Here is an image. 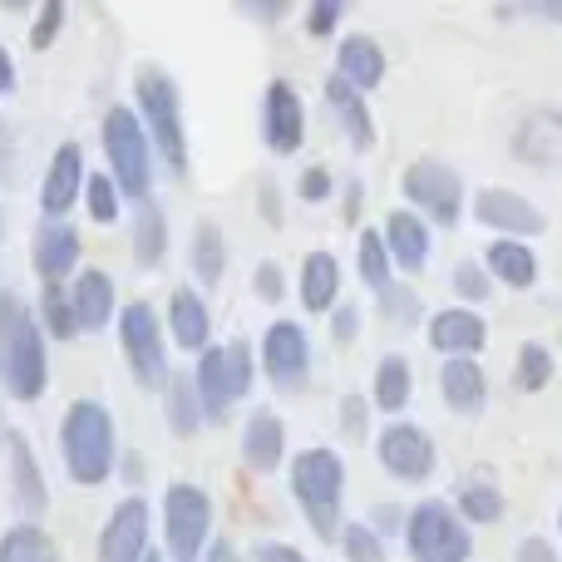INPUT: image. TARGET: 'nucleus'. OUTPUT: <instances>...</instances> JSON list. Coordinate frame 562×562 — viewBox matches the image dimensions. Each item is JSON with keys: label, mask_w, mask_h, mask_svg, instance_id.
<instances>
[{"label": "nucleus", "mask_w": 562, "mask_h": 562, "mask_svg": "<svg viewBox=\"0 0 562 562\" xmlns=\"http://www.w3.org/2000/svg\"><path fill=\"white\" fill-rule=\"evenodd\" d=\"M0 385H5V395L25 400V405L45 395L49 385L45 330L15 291H0Z\"/></svg>", "instance_id": "1"}, {"label": "nucleus", "mask_w": 562, "mask_h": 562, "mask_svg": "<svg viewBox=\"0 0 562 562\" xmlns=\"http://www.w3.org/2000/svg\"><path fill=\"white\" fill-rule=\"evenodd\" d=\"M366 429H370V400L366 395H346L340 400V435L346 439H366Z\"/></svg>", "instance_id": "41"}, {"label": "nucleus", "mask_w": 562, "mask_h": 562, "mask_svg": "<svg viewBox=\"0 0 562 562\" xmlns=\"http://www.w3.org/2000/svg\"><path fill=\"white\" fill-rule=\"evenodd\" d=\"M119 340H124L128 370L144 390H164L168 385V356H164V326H158L154 306L134 301L119 311Z\"/></svg>", "instance_id": "10"}, {"label": "nucleus", "mask_w": 562, "mask_h": 562, "mask_svg": "<svg viewBox=\"0 0 562 562\" xmlns=\"http://www.w3.org/2000/svg\"><path fill=\"white\" fill-rule=\"evenodd\" d=\"M262 213H267V223H281V198H277V183L272 178H262Z\"/></svg>", "instance_id": "52"}, {"label": "nucleus", "mask_w": 562, "mask_h": 562, "mask_svg": "<svg viewBox=\"0 0 562 562\" xmlns=\"http://www.w3.org/2000/svg\"><path fill=\"white\" fill-rule=\"evenodd\" d=\"M168 330H173L178 350H207V330H213V316H207L203 296L193 286H178L168 296Z\"/></svg>", "instance_id": "23"}, {"label": "nucleus", "mask_w": 562, "mask_h": 562, "mask_svg": "<svg viewBox=\"0 0 562 562\" xmlns=\"http://www.w3.org/2000/svg\"><path fill=\"white\" fill-rule=\"evenodd\" d=\"M30 257H35V272L45 277V286H59V281L79 267V233L69 223H49L45 217V223L35 227Z\"/></svg>", "instance_id": "19"}, {"label": "nucleus", "mask_w": 562, "mask_h": 562, "mask_svg": "<svg viewBox=\"0 0 562 562\" xmlns=\"http://www.w3.org/2000/svg\"><path fill=\"white\" fill-rule=\"evenodd\" d=\"M439 390H445V405L454 409V415H479L488 400V380H484V370H479V360H445Z\"/></svg>", "instance_id": "24"}, {"label": "nucleus", "mask_w": 562, "mask_h": 562, "mask_svg": "<svg viewBox=\"0 0 562 562\" xmlns=\"http://www.w3.org/2000/svg\"><path fill=\"white\" fill-rule=\"evenodd\" d=\"M0 94H15V59L5 45H0Z\"/></svg>", "instance_id": "53"}, {"label": "nucleus", "mask_w": 562, "mask_h": 562, "mask_svg": "<svg viewBox=\"0 0 562 562\" xmlns=\"http://www.w3.org/2000/svg\"><path fill=\"white\" fill-rule=\"evenodd\" d=\"M164 252H168V217H164V207L148 198V203H138V217H134V262L158 267Z\"/></svg>", "instance_id": "30"}, {"label": "nucleus", "mask_w": 562, "mask_h": 562, "mask_svg": "<svg viewBox=\"0 0 562 562\" xmlns=\"http://www.w3.org/2000/svg\"><path fill=\"white\" fill-rule=\"evenodd\" d=\"M409 366L405 356H385L375 370V409H385V415H400V409L409 405Z\"/></svg>", "instance_id": "33"}, {"label": "nucleus", "mask_w": 562, "mask_h": 562, "mask_svg": "<svg viewBox=\"0 0 562 562\" xmlns=\"http://www.w3.org/2000/svg\"><path fill=\"white\" fill-rule=\"evenodd\" d=\"M435 439L425 435L419 425H390L380 429V464H385L390 479L400 484H425L435 474Z\"/></svg>", "instance_id": "12"}, {"label": "nucleus", "mask_w": 562, "mask_h": 562, "mask_svg": "<svg viewBox=\"0 0 562 562\" xmlns=\"http://www.w3.org/2000/svg\"><path fill=\"white\" fill-rule=\"evenodd\" d=\"M243 15H252V20H281V15H286V5H243Z\"/></svg>", "instance_id": "54"}, {"label": "nucleus", "mask_w": 562, "mask_h": 562, "mask_svg": "<svg viewBox=\"0 0 562 562\" xmlns=\"http://www.w3.org/2000/svg\"><path fill=\"white\" fill-rule=\"evenodd\" d=\"M340 548H346L350 562H385V543H380L375 528H366V524L340 528Z\"/></svg>", "instance_id": "39"}, {"label": "nucleus", "mask_w": 562, "mask_h": 562, "mask_svg": "<svg viewBox=\"0 0 562 562\" xmlns=\"http://www.w3.org/2000/svg\"><path fill=\"white\" fill-rule=\"evenodd\" d=\"M59 454L75 484L94 488L114 474V415H109L99 400H75L65 409V425H59Z\"/></svg>", "instance_id": "2"}, {"label": "nucleus", "mask_w": 562, "mask_h": 562, "mask_svg": "<svg viewBox=\"0 0 562 562\" xmlns=\"http://www.w3.org/2000/svg\"><path fill=\"white\" fill-rule=\"evenodd\" d=\"M484 340H488L484 316H474L469 306H449V311H439V316L429 321V346H435L439 356H449V360L479 356Z\"/></svg>", "instance_id": "17"}, {"label": "nucleus", "mask_w": 562, "mask_h": 562, "mask_svg": "<svg viewBox=\"0 0 562 562\" xmlns=\"http://www.w3.org/2000/svg\"><path fill=\"white\" fill-rule=\"evenodd\" d=\"M193 272L203 286H217L227 272V243H223V227H217L213 217H203V223L193 227Z\"/></svg>", "instance_id": "31"}, {"label": "nucleus", "mask_w": 562, "mask_h": 562, "mask_svg": "<svg viewBox=\"0 0 562 562\" xmlns=\"http://www.w3.org/2000/svg\"><path fill=\"white\" fill-rule=\"evenodd\" d=\"M144 562H158V558H154V553H148V558H144Z\"/></svg>", "instance_id": "59"}, {"label": "nucleus", "mask_w": 562, "mask_h": 562, "mask_svg": "<svg viewBox=\"0 0 562 562\" xmlns=\"http://www.w3.org/2000/svg\"><path fill=\"white\" fill-rule=\"evenodd\" d=\"M5 445H10V494H15V508L25 514V524H35V518L49 508L45 474H40L35 449H30L25 435H5Z\"/></svg>", "instance_id": "18"}, {"label": "nucleus", "mask_w": 562, "mask_h": 562, "mask_svg": "<svg viewBox=\"0 0 562 562\" xmlns=\"http://www.w3.org/2000/svg\"><path fill=\"white\" fill-rule=\"evenodd\" d=\"M198 405H203V419H217L223 425L237 409V400L252 390V346L247 340H227V346H207L203 360H198Z\"/></svg>", "instance_id": "6"}, {"label": "nucleus", "mask_w": 562, "mask_h": 562, "mask_svg": "<svg viewBox=\"0 0 562 562\" xmlns=\"http://www.w3.org/2000/svg\"><path fill=\"white\" fill-rule=\"evenodd\" d=\"M336 291H340V262L330 252H311L301 262V301H306V311H330Z\"/></svg>", "instance_id": "28"}, {"label": "nucleus", "mask_w": 562, "mask_h": 562, "mask_svg": "<svg viewBox=\"0 0 562 562\" xmlns=\"http://www.w3.org/2000/svg\"><path fill=\"white\" fill-rule=\"evenodd\" d=\"M380 243H385L390 262L405 267V272H419V267L429 262V223L425 217H415L409 207H395V213L385 217V233H380Z\"/></svg>", "instance_id": "20"}, {"label": "nucleus", "mask_w": 562, "mask_h": 562, "mask_svg": "<svg viewBox=\"0 0 562 562\" xmlns=\"http://www.w3.org/2000/svg\"><path fill=\"white\" fill-rule=\"evenodd\" d=\"M459 518H469V524H498L504 518V494L494 484H464L459 488Z\"/></svg>", "instance_id": "36"}, {"label": "nucleus", "mask_w": 562, "mask_h": 562, "mask_svg": "<svg viewBox=\"0 0 562 562\" xmlns=\"http://www.w3.org/2000/svg\"><path fill=\"white\" fill-rule=\"evenodd\" d=\"M164 415H168V429L178 439H193L198 425H203V405H198V390L188 375H168L164 385Z\"/></svg>", "instance_id": "29"}, {"label": "nucleus", "mask_w": 562, "mask_h": 562, "mask_svg": "<svg viewBox=\"0 0 562 562\" xmlns=\"http://www.w3.org/2000/svg\"><path fill=\"white\" fill-rule=\"evenodd\" d=\"M380 306H385L390 326H409V316L419 311V296H415V286H390L385 296H380Z\"/></svg>", "instance_id": "42"}, {"label": "nucleus", "mask_w": 562, "mask_h": 562, "mask_svg": "<svg viewBox=\"0 0 562 562\" xmlns=\"http://www.w3.org/2000/svg\"><path fill=\"white\" fill-rule=\"evenodd\" d=\"M405 543L415 562H469V553H474V533L445 498H425V504L409 508Z\"/></svg>", "instance_id": "7"}, {"label": "nucleus", "mask_w": 562, "mask_h": 562, "mask_svg": "<svg viewBox=\"0 0 562 562\" xmlns=\"http://www.w3.org/2000/svg\"><path fill=\"white\" fill-rule=\"evenodd\" d=\"M548 380H553V350L538 346V340H528V346L518 350L514 385L524 390V395H538V390H548Z\"/></svg>", "instance_id": "35"}, {"label": "nucleus", "mask_w": 562, "mask_h": 562, "mask_svg": "<svg viewBox=\"0 0 562 562\" xmlns=\"http://www.w3.org/2000/svg\"><path fill=\"white\" fill-rule=\"evenodd\" d=\"M148 558V504L124 498L99 533V562H144Z\"/></svg>", "instance_id": "15"}, {"label": "nucleus", "mask_w": 562, "mask_h": 562, "mask_svg": "<svg viewBox=\"0 0 562 562\" xmlns=\"http://www.w3.org/2000/svg\"><path fill=\"white\" fill-rule=\"evenodd\" d=\"M5 435H10V429H5V419H0V439H5Z\"/></svg>", "instance_id": "57"}, {"label": "nucleus", "mask_w": 562, "mask_h": 562, "mask_svg": "<svg viewBox=\"0 0 562 562\" xmlns=\"http://www.w3.org/2000/svg\"><path fill=\"white\" fill-rule=\"evenodd\" d=\"M252 291H257V296L267 301V306H277V301L286 296V281H281V267H277V262H262V267H257V281H252Z\"/></svg>", "instance_id": "45"}, {"label": "nucleus", "mask_w": 562, "mask_h": 562, "mask_svg": "<svg viewBox=\"0 0 562 562\" xmlns=\"http://www.w3.org/2000/svg\"><path fill=\"white\" fill-rule=\"evenodd\" d=\"M291 494L306 508L316 538L330 543L340 528V498H346V464H340L336 449H321V445L301 449V454L291 459Z\"/></svg>", "instance_id": "4"}, {"label": "nucleus", "mask_w": 562, "mask_h": 562, "mask_svg": "<svg viewBox=\"0 0 562 562\" xmlns=\"http://www.w3.org/2000/svg\"><path fill=\"white\" fill-rule=\"evenodd\" d=\"M533 15H543V20H558V25H562V0H543V5H533Z\"/></svg>", "instance_id": "56"}, {"label": "nucleus", "mask_w": 562, "mask_h": 562, "mask_svg": "<svg viewBox=\"0 0 562 562\" xmlns=\"http://www.w3.org/2000/svg\"><path fill=\"white\" fill-rule=\"evenodd\" d=\"M69 311H75V330H104L114 321V277L89 267L69 286Z\"/></svg>", "instance_id": "21"}, {"label": "nucleus", "mask_w": 562, "mask_h": 562, "mask_svg": "<svg viewBox=\"0 0 562 562\" xmlns=\"http://www.w3.org/2000/svg\"><path fill=\"white\" fill-rule=\"evenodd\" d=\"M207 528H213V498L198 484H173L164 494V538H168V558L173 562H193L203 558Z\"/></svg>", "instance_id": "9"}, {"label": "nucleus", "mask_w": 562, "mask_h": 562, "mask_svg": "<svg viewBox=\"0 0 562 562\" xmlns=\"http://www.w3.org/2000/svg\"><path fill=\"white\" fill-rule=\"evenodd\" d=\"M558 528H562V514H558Z\"/></svg>", "instance_id": "60"}, {"label": "nucleus", "mask_w": 562, "mask_h": 562, "mask_svg": "<svg viewBox=\"0 0 562 562\" xmlns=\"http://www.w3.org/2000/svg\"><path fill=\"white\" fill-rule=\"evenodd\" d=\"M10 178H15V134L0 119V183H10Z\"/></svg>", "instance_id": "50"}, {"label": "nucleus", "mask_w": 562, "mask_h": 562, "mask_svg": "<svg viewBox=\"0 0 562 562\" xmlns=\"http://www.w3.org/2000/svg\"><path fill=\"white\" fill-rule=\"evenodd\" d=\"M134 94H138V124H144L148 144L183 178L188 173V138H183V99H178V85L158 65H144L134 75Z\"/></svg>", "instance_id": "3"}, {"label": "nucleus", "mask_w": 562, "mask_h": 562, "mask_svg": "<svg viewBox=\"0 0 562 562\" xmlns=\"http://www.w3.org/2000/svg\"><path fill=\"white\" fill-rule=\"evenodd\" d=\"M454 291L464 301H484L488 291H494V281L484 277V267H479V262H459L454 267Z\"/></svg>", "instance_id": "43"}, {"label": "nucleus", "mask_w": 562, "mask_h": 562, "mask_svg": "<svg viewBox=\"0 0 562 562\" xmlns=\"http://www.w3.org/2000/svg\"><path fill=\"white\" fill-rule=\"evenodd\" d=\"M340 20H346V5H340V0H316V5L306 10V30H311V35H330Z\"/></svg>", "instance_id": "44"}, {"label": "nucleus", "mask_w": 562, "mask_h": 562, "mask_svg": "<svg viewBox=\"0 0 562 562\" xmlns=\"http://www.w3.org/2000/svg\"><path fill=\"white\" fill-rule=\"evenodd\" d=\"M514 562H558L553 543H543V538H524V543L514 548Z\"/></svg>", "instance_id": "48"}, {"label": "nucleus", "mask_w": 562, "mask_h": 562, "mask_svg": "<svg viewBox=\"0 0 562 562\" xmlns=\"http://www.w3.org/2000/svg\"><path fill=\"white\" fill-rule=\"evenodd\" d=\"M203 562H237V553L223 543V538H217V548H207V558H203Z\"/></svg>", "instance_id": "55"}, {"label": "nucleus", "mask_w": 562, "mask_h": 562, "mask_svg": "<svg viewBox=\"0 0 562 562\" xmlns=\"http://www.w3.org/2000/svg\"><path fill=\"white\" fill-rule=\"evenodd\" d=\"M484 267L494 272L504 286H514V291H528L538 281V257H533V247L528 243H514V237H504V243H494L488 247V257H484Z\"/></svg>", "instance_id": "27"}, {"label": "nucleus", "mask_w": 562, "mask_h": 562, "mask_svg": "<svg viewBox=\"0 0 562 562\" xmlns=\"http://www.w3.org/2000/svg\"><path fill=\"white\" fill-rule=\"evenodd\" d=\"M0 562H65L55 548V538L40 524H15L0 538Z\"/></svg>", "instance_id": "32"}, {"label": "nucleus", "mask_w": 562, "mask_h": 562, "mask_svg": "<svg viewBox=\"0 0 562 562\" xmlns=\"http://www.w3.org/2000/svg\"><path fill=\"white\" fill-rule=\"evenodd\" d=\"M281 454H286V429L272 409H257L243 429V464L252 474H272V469H281Z\"/></svg>", "instance_id": "22"}, {"label": "nucleus", "mask_w": 562, "mask_h": 562, "mask_svg": "<svg viewBox=\"0 0 562 562\" xmlns=\"http://www.w3.org/2000/svg\"><path fill=\"white\" fill-rule=\"evenodd\" d=\"M301 198H306V203H326L330 198V173L326 168H306V173H301Z\"/></svg>", "instance_id": "47"}, {"label": "nucleus", "mask_w": 562, "mask_h": 562, "mask_svg": "<svg viewBox=\"0 0 562 562\" xmlns=\"http://www.w3.org/2000/svg\"><path fill=\"white\" fill-rule=\"evenodd\" d=\"M85 207H89V217L94 223H119V188L109 183V173H94V178H85Z\"/></svg>", "instance_id": "38"}, {"label": "nucleus", "mask_w": 562, "mask_h": 562, "mask_svg": "<svg viewBox=\"0 0 562 562\" xmlns=\"http://www.w3.org/2000/svg\"><path fill=\"white\" fill-rule=\"evenodd\" d=\"M252 562H306V553H296L291 543H257Z\"/></svg>", "instance_id": "49"}, {"label": "nucleus", "mask_w": 562, "mask_h": 562, "mask_svg": "<svg viewBox=\"0 0 562 562\" xmlns=\"http://www.w3.org/2000/svg\"><path fill=\"white\" fill-rule=\"evenodd\" d=\"M326 104L336 109V119H340V128H346L350 144H356V148L375 144V119H370V109H366V94H356V89H350L340 75L326 79Z\"/></svg>", "instance_id": "26"}, {"label": "nucleus", "mask_w": 562, "mask_h": 562, "mask_svg": "<svg viewBox=\"0 0 562 562\" xmlns=\"http://www.w3.org/2000/svg\"><path fill=\"white\" fill-rule=\"evenodd\" d=\"M360 203H366V183H360V178H346V223L360 217Z\"/></svg>", "instance_id": "51"}, {"label": "nucleus", "mask_w": 562, "mask_h": 562, "mask_svg": "<svg viewBox=\"0 0 562 562\" xmlns=\"http://www.w3.org/2000/svg\"><path fill=\"white\" fill-rule=\"evenodd\" d=\"M40 321H45V330L55 340H75V311H69V296L59 286H45V296H40Z\"/></svg>", "instance_id": "37"}, {"label": "nucleus", "mask_w": 562, "mask_h": 562, "mask_svg": "<svg viewBox=\"0 0 562 562\" xmlns=\"http://www.w3.org/2000/svg\"><path fill=\"white\" fill-rule=\"evenodd\" d=\"M59 25H65V0H45V10L35 15V25H30V45L35 49H49L59 35Z\"/></svg>", "instance_id": "40"}, {"label": "nucleus", "mask_w": 562, "mask_h": 562, "mask_svg": "<svg viewBox=\"0 0 562 562\" xmlns=\"http://www.w3.org/2000/svg\"><path fill=\"white\" fill-rule=\"evenodd\" d=\"M356 257H360V281H366L375 296H385V291L395 286V277H390V252H385V243H380L375 227H370V233H360Z\"/></svg>", "instance_id": "34"}, {"label": "nucleus", "mask_w": 562, "mask_h": 562, "mask_svg": "<svg viewBox=\"0 0 562 562\" xmlns=\"http://www.w3.org/2000/svg\"><path fill=\"white\" fill-rule=\"evenodd\" d=\"M340 79H346L356 94H366V89H375L380 79H385V49L375 45L370 35H350L340 40Z\"/></svg>", "instance_id": "25"}, {"label": "nucleus", "mask_w": 562, "mask_h": 562, "mask_svg": "<svg viewBox=\"0 0 562 562\" xmlns=\"http://www.w3.org/2000/svg\"><path fill=\"white\" fill-rule=\"evenodd\" d=\"M79 188H85V148L59 144L45 168V183H40V207L49 223H65V213L79 203Z\"/></svg>", "instance_id": "16"}, {"label": "nucleus", "mask_w": 562, "mask_h": 562, "mask_svg": "<svg viewBox=\"0 0 562 562\" xmlns=\"http://www.w3.org/2000/svg\"><path fill=\"white\" fill-rule=\"evenodd\" d=\"M0 237H5V213H0Z\"/></svg>", "instance_id": "58"}, {"label": "nucleus", "mask_w": 562, "mask_h": 562, "mask_svg": "<svg viewBox=\"0 0 562 562\" xmlns=\"http://www.w3.org/2000/svg\"><path fill=\"white\" fill-rule=\"evenodd\" d=\"M360 336V306H336V321H330V340L336 346H350Z\"/></svg>", "instance_id": "46"}, {"label": "nucleus", "mask_w": 562, "mask_h": 562, "mask_svg": "<svg viewBox=\"0 0 562 562\" xmlns=\"http://www.w3.org/2000/svg\"><path fill=\"white\" fill-rule=\"evenodd\" d=\"M104 154H109V183L128 203L154 198V144L134 109H109L104 114Z\"/></svg>", "instance_id": "5"}, {"label": "nucleus", "mask_w": 562, "mask_h": 562, "mask_svg": "<svg viewBox=\"0 0 562 562\" xmlns=\"http://www.w3.org/2000/svg\"><path fill=\"white\" fill-rule=\"evenodd\" d=\"M262 370L281 395H301L311 385V340L296 321H272L262 336Z\"/></svg>", "instance_id": "11"}, {"label": "nucleus", "mask_w": 562, "mask_h": 562, "mask_svg": "<svg viewBox=\"0 0 562 562\" xmlns=\"http://www.w3.org/2000/svg\"><path fill=\"white\" fill-rule=\"evenodd\" d=\"M262 138L272 154H296L306 144V109L286 79H272L262 94Z\"/></svg>", "instance_id": "13"}, {"label": "nucleus", "mask_w": 562, "mask_h": 562, "mask_svg": "<svg viewBox=\"0 0 562 562\" xmlns=\"http://www.w3.org/2000/svg\"><path fill=\"white\" fill-rule=\"evenodd\" d=\"M474 217L484 227H494V233H508L514 243L518 237H538L548 227V217L538 213L524 193H514V188H484V193L474 198Z\"/></svg>", "instance_id": "14"}, {"label": "nucleus", "mask_w": 562, "mask_h": 562, "mask_svg": "<svg viewBox=\"0 0 562 562\" xmlns=\"http://www.w3.org/2000/svg\"><path fill=\"white\" fill-rule=\"evenodd\" d=\"M400 183H405V198L415 203L409 207L415 217H429V223H439V227H454L459 217H464V183H459V173L449 164H439V158L409 164Z\"/></svg>", "instance_id": "8"}]
</instances>
